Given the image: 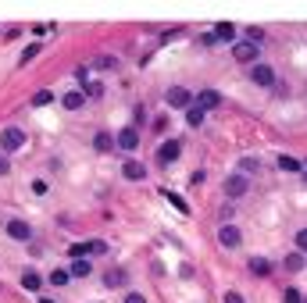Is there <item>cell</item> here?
I'll list each match as a JSON object with an SVG mask.
<instances>
[{
  "label": "cell",
  "instance_id": "6da1fadb",
  "mask_svg": "<svg viewBox=\"0 0 307 303\" xmlns=\"http://www.w3.org/2000/svg\"><path fill=\"white\" fill-rule=\"evenodd\" d=\"M232 57L243 61V65H254V61L261 57V47L250 43V39H236V43H232Z\"/></svg>",
  "mask_w": 307,
  "mask_h": 303
},
{
  "label": "cell",
  "instance_id": "7a4b0ae2",
  "mask_svg": "<svg viewBox=\"0 0 307 303\" xmlns=\"http://www.w3.org/2000/svg\"><path fill=\"white\" fill-rule=\"evenodd\" d=\"M164 104H168V107H175V111H189V107H193V96H189V89L171 86V89L164 93Z\"/></svg>",
  "mask_w": 307,
  "mask_h": 303
},
{
  "label": "cell",
  "instance_id": "3957f363",
  "mask_svg": "<svg viewBox=\"0 0 307 303\" xmlns=\"http://www.w3.org/2000/svg\"><path fill=\"white\" fill-rule=\"evenodd\" d=\"M22 143H25V132H22V129H4V132H0V150L4 153L22 150Z\"/></svg>",
  "mask_w": 307,
  "mask_h": 303
},
{
  "label": "cell",
  "instance_id": "277c9868",
  "mask_svg": "<svg viewBox=\"0 0 307 303\" xmlns=\"http://www.w3.org/2000/svg\"><path fill=\"white\" fill-rule=\"evenodd\" d=\"M114 143H118V150H136V147H140V132H136L132 125H129V129H118Z\"/></svg>",
  "mask_w": 307,
  "mask_h": 303
},
{
  "label": "cell",
  "instance_id": "5b68a950",
  "mask_svg": "<svg viewBox=\"0 0 307 303\" xmlns=\"http://www.w3.org/2000/svg\"><path fill=\"white\" fill-rule=\"evenodd\" d=\"M179 157H182V143H179V139L161 143V150H157V160H161V164H171V160H179Z\"/></svg>",
  "mask_w": 307,
  "mask_h": 303
},
{
  "label": "cell",
  "instance_id": "8992f818",
  "mask_svg": "<svg viewBox=\"0 0 307 303\" xmlns=\"http://www.w3.org/2000/svg\"><path fill=\"white\" fill-rule=\"evenodd\" d=\"M218 243H222L225 250H236V246L243 243V235H239V228H236V225H222V228H218Z\"/></svg>",
  "mask_w": 307,
  "mask_h": 303
},
{
  "label": "cell",
  "instance_id": "52a82bcc",
  "mask_svg": "<svg viewBox=\"0 0 307 303\" xmlns=\"http://www.w3.org/2000/svg\"><path fill=\"white\" fill-rule=\"evenodd\" d=\"M7 235L18 239V243H29V239H32V228L25 225L22 218H14V221H7Z\"/></svg>",
  "mask_w": 307,
  "mask_h": 303
},
{
  "label": "cell",
  "instance_id": "ba28073f",
  "mask_svg": "<svg viewBox=\"0 0 307 303\" xmlns=\"http://www.w3.org/2000/svg\"><path fill=\"white\" fill-rule=\"evenodd\" d=\"M243 193H246V178H243V175H232V178H225V196H229V200H239Z\"/></svg>",
  "mask_w": 307,
  "mask_h": 303
},
{
  "label": "cell",
  "instance_id": "9c48e42d",
  "mask_svg": "<svg viewBox=\"0 0 307 303\" xmlns=\"http://www.w3.org/2000/svg\"><path fill=\"white\" fill-rule=\"evenodd\" d=\"M218 104H222V93H218V89H204V93H197V107L211 111V107H218Z\"/></svg>",
  "mask_w": 307,
  "mask_h": 303
},
{
  "label": "cell",
  "instance_id": "30bf717a",
  "mask_svg": "<svg viewBox=\"0 0 307 303\" xmlns=\"http://www.w3.org/2000/svg\"><path fill=\"white\" fill-rule=\"evenodd\" d=\"M122 175H125L129 182H140V178H147V168H143L140 160H125V164H122Z\"/></svg>",
  "mask_w": 307,
  "mask_h": 303
},
{
  "label": "cell",
  "instance_id": "8fae6325",
  "mask_svg": "<svg viewBox=\"0 0 307 303\" xmlns=\"http://www.w3.org/2000/svg\"><path fill=\"white\" fill-rule=\"evenodd\" d=\"M250 78H254L257 86H272V82H275V72H272L268 65H254V68H250Z\"/></svg>",
  "mask_w": 307,
  "mask_h": 303
},
{
  "label": "cell",
  "instance_id": "7c38bea8",
  "mask_svg": "<svg viewBox=\"0 0 307 303\" xmlns=\"http://www.w3.org/2000/svg\"><path fill=\"white\" fill-rule=\"evenodd\" d=\"M114 147H118V143H114L111 132H97V139H93V150H97V153H111Z\"/></svg>",
  "mask_w": 307,
  "mask_h": 303
},
{
  "label": "cell",
  "instance_id": "4fadbf2b",
  "mask_svg": "<svg viewBox=\"0 0 307 303\" xmlns=\"http://www.w3.org/2000/svg\"><path fill=\"white\" fill-rule=\"evenodd\" d=\"M215 39L236 43V25H232V22H218V25H215Z\"/></svg>",
  "mask_w": 307,
  "mask_h": 303
},
{
  "label": "cell",
  "instance_id": "5bb4252c",
  "mask_svg": "<svg viewBox=\"0 0 307 303\" xmlns=\"http://www.w3.org/2000/svg\"><path fill=\"white\" fill-rule=\"evenodd\" d=\"M61 104H65L68 111H79V107L86 104V89H72V93H65V96H61Z\"/></svg>",
  "mask_w": 307,
  "mask_h": 303
},
{
  "label": "cell",
  "instance_id": "9a60e30c",
  "mask_svg": "<svg viewBox=\"0 0 307 303\" xmlns=\"http://www.w3.org/2000/svg\"><path fill=\"white\" fill-rule=\"evenodd\" d=\"M22 289H29V293H40V289H43V278H40L36 271H25V275H22Z\"/></svg>",
  "mask_w": 307,
  "mask_h": 303
},
{
  "label": "cell",
  "instance_id": "2e32d148",
  "mask_svg": "<svg viewBox=\"0 0 307 303\" xmlns=\"http://www.w3.org/2000/svg\"><path fill=\"white\" fill-rule=\"evenodd\" d=\"M204 114H207V111H204V107H197V104H193V107H189V111H186V125H193V129H200V125H204Z\"/></svg>",
  "mask_w": 307,
  "mask_h": 303
},
{
  "label": "cell",
  "instance_id": "e0dca14e",
  "mask_svg": "<svg viewBox=\"0 0 307 303\" xmlns=\"http://www.w3.org/2000/svg\"><path fill=\"white\" fill-rule=\"evenodd\" d=\"M250 271H254L257 278H264V275H272V264H268L264 257H254V260H250Z\"/></svg>",
  "mask_w": 307,
  "mask_h": 303
},
{
  "label": "cell",
  "instance_id": "ac0fdd59",
  "mask_svg": "<svg viewBox=\"0 0 307 303\" xmlns=\"http://www.w3.org/2000/svg\"><path fill=\"white\" fill-rule=\"evenodd\" d=\"M282 264H286V271H304V268H307V260L300 257V253H290Z\"/></svg>",
  "mask_w": 307,
  "mask_h": 303
},
{
  "label": "cell",
  "instance_id": "d6986e66",
  "mask_svg": "<svg viewBox=\"0 0 307 303\" xmlns=\"http://www.w3.org/2000/svg\"><path fill=\"white\" fill-rule=\"evenodd\" d=\"M89 271H93V264H89L86 257H82V260H72V275H75V278H86Z\"/></svg>",
  "mask_w": 307,
  "mask_h": 303
},
{
  "label": "cell",
  "instance_id": "ffe728a7",
  "mask_svg": "<svg viewBox=\"0 0 307 303\" xmlns=\"http://www.w3.org/2000/svg\"><path fill=\"white\" fill-rule=\"evenodd\" d=\"M68 278H72V271H65V268H57V271L50 275V286H57V289H65V286H68Z\"/></svg>",
  "mask_w": 307,
  "mask_h": 303
},
{
  "label": "cell",
  "instance_id": "44dd1931",
  "mask_svg": "<svg viewBox=\"0 0 307 303\" xmlns=\"http://www.w3.org/2000/svg\"><path fill=\"white\" fill-rule=\"evenodd\" d=\"M279 168H282V171H300V160L290 157V153H282V157H279Z\"/></svg>",
  "mask_w": 307,
  "mask_h": 303
},
{
  "label": "cell",
  "instance_id": "7402d4cb",
  "mask_svg": "<svg viewBox=\"0 0 307 303\" xmlns=\"http://www.w3.org/2000/svg\"><path fill=\"white\" fill-rule=\"evenodd\" d=\"M164 196H168V204H171V207H175L179 214H189V207H186V200H182L179 193H164Z\"/></svg>",
  "mask_w": 307,
  "mask_h": 303
},
{
  "label": "cell",
  "instance_id": "603a6c76",
  "mask_svg": "<svg viewBox=\"0 0 307 303\" xmlns=\"http://www.w3.org/2000/svg\"><path fill=\"white\" fill-rule=\"evenodd\" d=\"M72 260H82V257H89V243H72Z\"/></svg>",
  "mask_w": 307,
  "mask_h": 303
},
{
  "label": "cell",
  "instance_id": "cb8c5ba5",
  "mask_svg": "<svg viewBox=\"0 0 307 303\" xmlns=\"http://www.w3.org/2000/svg\"><path fill=\"white\" fill-rule=\"evenodd\" d=\"M282 303H304V293L300 289H286L282 293Z\"/></svg>",
  "mask_w": 307,
  "mask_h": 303
},
{
  "label": "cell",
  "instance_id": "d4e9b609",
  "mask_svg": "<svg viewBox=\"0 0 307 303\" xmlns=\"http://www.w3.org/2000/svg\"><path fill=\"white\" fill-rule=\"evenodd\" d=\"M50 100H54V93H50V89H43V93H36V96H32V107H43V104H50Z\"/></svg>",
  "mask_w": 307,
  "mask_h": 303
},
{
  "label": "cell",
  "instance_id": "484cf974",
  "mask_svg": "<svg viewBox=\"0 0 307 303\" xmlns=\"http://www.w3.org/2000/svg\"><path fill=\"white\" fill-rule=\"evenodd\" d=\"M239 168H243V171H261V160H257V157H243Z\"/></svg>",
  "mask_w": 307,
  "mask_h": 303
},
{
  "label": "cell",
  "instance_id": "4316f807",
  "mask_svg": "<svg viewBox=\"0 0 307 303\" xmlns=\"http://www.w3.org/2000/svg\"><path fill=\"white\" fill-rule=\"evenodd\" d=\"M36 54H40V47H36V43H32V47H25V50H22V65H29Z\"/></svg>",
  "mask_w": 307,
  "mask_h": 303
},
{
  "label": "cell",
  "instance_id": "83f0119b",
  "mask_svg": "<svg viewBox=\"0 0 307 303\" xmlns=\"http://www.w3.org/2000/svg\"><path fill=\"white\" fill-rule=\"evenodd\" d=\"M86 96H104V86H100V82H89V86H86Z\"/></svg>",
  "mask_w": 307,
  "mask_h": 303
},
{
  "label": "cell",
  "instance_id": "f1b7e54d",
  "mask_svg": "<svg viewBox=\"0 0 307 303\" xmlns=\"http://www.w3.org/2000/svg\"><path fill=\"white\" fill-rule=\"evenodd\" d=\"M104 250H107V246H104V243H100V239H93V243H89V257H100V253H104Z\"/></svg>",
  "mask_w": 307,
  "mask_h": 303
},
{
  "label": "cell",
  "instance_id": "f546056e",
  "mask_svg": "<svg viewBox=\"0 0 307 303\" xmlns=\"http://www.w3.org/2000/svg\"><path fill=\"white\" fill-rule=\"evenodd\" d=\"M122 282H125V271H111L107 275V286H122Z\"/></svg>",
  "mask_w": 307,
  "mask_h": 303
},
{
  "label": "cell",
  "instance_id": "4dcf8cb0",
  "mask_svg": "<svg viewBox=\"0 0 307 303\" xmlns=\"http://www.w3.org/2000/svg\"><path fill=\"white\" fill-rule=\"evenodd\" d=\"M297 246H300V250H307V228H300V232H297Z\"/></svg>",
  "mask_w": 307,
  "mask_h": 303
},
{
  "label": "cell",
  "instance_id": "1f68e13d",
  "mask_svg": "<svg viewBox=\"0 0 307 303\" xmlns=\"http://www.w3.org/2000/svg\"><path fill=\"white\" fill-rule=\"evenodd\" d=\"M11 171V160H7V153H0V175H7Z\"/></svg>",
  "mask_w": 307,
  "mask_h": 303
},
{
  "label": "cell",
  "instance_id": "d6a6232c",
  "mask_svg": "<svg viewBox=\"0 0 307 303\" xmlns=\"http://www.w3.org/2000/svg\"><path fill=\"white\" fill-rule=\"evenodd\" d=\"M125 303H147V300H143L140 293H129V296H125Z\"/></svg>",
  "mask_w": 307,
  "mask_h": 303
},
{
  "label": "cell",
  "instance_id": "836d02e7",
  "mask_svg": "<svg viewBox=\"0 0 307 303\" xmlns=\"http://www.w3.org/2000/svg\"><path fill=\"white\" fill-rule=\"evenodd\" d=\"M225 303H243V296L239 293H225Z\"/></svg>",
  "mask_w": 307,
  "mask_h": 303
},
{
  "label": "cell",
  "instance_id": "e575fe53",
  "mask_svg": "<svg viewBox=\"0 0 307 303\" xmlns=\"http://www.w3.org/2000/svg\"><path fill=\"white\" fill-rule=\"evenodd\" d=\"M40 303H54V300H47V296H43V300H40Z\"/></svg>",
  "mask_w": 307,
  "mask_h": 303
},
{
  "label": "cell",
  "instance_id": "d590c367",
  "mask_svg": "<svg viewBox=\"0 0 307 303\" xmlns=\"http://www.w3.org/2000/svg\"><path fill=\"white\" fill-rule=\"evenodd\" d=\"M304 168H307V164H304Z\"/></svg>",
  "mask_w": 307,
  "mask_h": 303
},
{
  "label": "cell",
  "instance_id": "8d00e7d4",
  "mask_svg": "<svg viewBox=\"0 0 307 303\" xmlns=\"http://www.w3.org/2000/svg\"><path fill=\"white\" fill-rule=\"evenodd\" d=\"M304 303H307V300H304Z\"/></svg>",
  "mask_w": 307,
  "mask_h": 303
}]
</instances>
